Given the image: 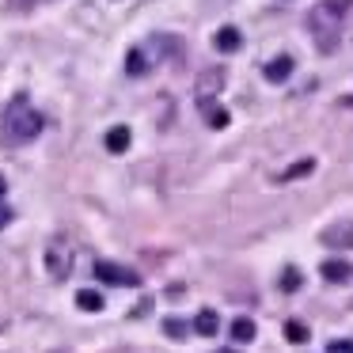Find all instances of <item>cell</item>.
<instances>
[{
    "label": "cell",
    "instance_id": "7402d4cb",
    "mask_svg": "<svg viewBox=\"0 0 353 353\" xmlns=\"http://www.w3.org/2000/svg\"><path fill=\"white\" fill-rule=\"evenodd\" d=\"M4 194H8V183H4V175H0V201H4Z\"/></svg>",
    "mask_w": 353,
    "mask_h": 353
},
{
    "label": "cell",
    "instance_id": "9c48e42d",
    "mask_svg": "<svg viewBox=\"0 0 353 353\" xmlns=\"http://www.w3.org/2000/svg\"><path fill=\"white\" fill-rule=\"evenodd\" d=\"M213 46L221 50V54H236L239 46H243V34H239V27H221L213 39Z\"/></svg>",
    "mask_w": 353,
    "mask_h": 353
},
{
    "label": "cell",
    "instance_id": "3957f363",
    "mask_svg": "<svg viewBox=\"0 0 353 353\" xmlns=\"http://www.w3.org/2000/svg\"><path fill=\"white\" fill-rule=\"evenodd\" d=\"M72 262H77L72 239L69 236H54V239H50V243H46V274H50V281H69Z\"/></svg>",
    "mask_w": 353,
    "mask_h": 353
},
{
    "label": "cell",
    "instance_id": "cb8c5ba5",
    "mask_svg": "<svg viewBox=\"0 0 353 353\" xmlns=\"http://www.w3.org/2000/svg\"><path fill=\"white\" fill-rule=\"evenodd\" d=\"M216 353H236V350H216Z\"/></svg>",
    "mask_w": 353,
    "mask_h": 353
},
{
    "label": "cell",
    "instance_id": "ffe728a7",
    "mask_svg": "<svg viewBox=\"0 0 353 353\" xmlns=\"http://www.w3.org/2000/svg\"><path fill=\"white\" fill-rule=\"evenodd\" d=\"M34 4H39V0H8V8H12V12H31Z\"/></svg>",
    "mask_w": 353,
    "mask_h": 353
},
{
    "label": "cell",
    "instance_id": "8992f818",
    "mask_svg": "<svg viewBox=\"0 0 353 353\" xmlns=\"http://www.w3.org/2000/svg\"><path fill=\"white\" fill-rule=\"evenodd\" d=\"M194 88H198V103H201V99H213V95L224 88V69H221V65H216V69H205Z\"/></svg>",
    "mask_w": 353,
    "mask_h": 353
},
{
    "label": "cell",
    "instance_id": "7c38bea8",
    "mask_svg": "<svg viewBox=\"0 0 353 353\" xmlns=\"http://www.w3.org/2000/svg\"><path fill=\"white\" fill-rule=\"evenodd\" d=\"M130 141H133V133L125 130V125H114V130L107 133V148L114 156H122V152H130Z\"/></svg>",
    "mask_w": 353,
    "mask_h": 353
},
{
    "label": "cell",
    "instance_id": "ac0fdd59",
    "mask_svg": "<svg viewBox=\"0 0 353 353\" xmlns=\"http://www.w3.org/2000/svg\"><path fill=\"white\" fill-rule=\"evenodd\" d=\"M300 281H304V277H300V270H285V274H281V292H296L300 289Z\"/></svg>",
    "mask_w": 353,
    "mask_h": 353
},
{
    "label": "cell",
    "instance_id": "52a82bcc",
    "mask_svg": "<svg viewBox=\"0 0 353 353\" xmlns=\"http://www.w3.org/2000/svg\"><path fill=\"white\" fill-rule=\"evenodd\" d=\"M319 277H323V281H330V285H342V281H350V277H353V266L345 259H327L319 266Z\"/></svg>",
    "mask_w": 353,
    "mask_h": 353
},
{
    "label": "cell",
    "instance_id": "44dd1931",
    "mask_svg": "<svg viewBox=\"0 0 353 353\" xmlns=\"http://www.w3.org/2000/svg\"><path fill=\"white\" fill-rule=\"evenodd\" d=\"M327 353H353V342H330Z\"/></svg>",
    "mask_w": 353,
    "mask_h": 353
},
{
    "label": "cell",
    "instance_id": "6da1fadb",
    "mask_svg": "<svg viewBox=\"0 0 353 353\" xmlns=\"http://www.w3.org/2000/svg\"><path fill=\"white\" fill-rule=\"evenodd\" d=\"M345 12H350V0H323V4H315L312 12H307V27L315 31V39H319V50H334L338 42V31H342L345 23Z\"/></svg>",
    "mask_w": 353,
    "mask_h": 353
},
{
    "label": "cell",
    "instance_id": "4fadbf2b",
    "mask_svg": "<svg viewBox=\"0 0 353 353\" xmlns=\"http://www.w3.org/2000/svg\"><path fill=\"white\" fill-rule=\"evenodd\" d=\"M194 330H198L201 338H213L216 330H221V319H216V312H213V307H205V312H201L198 319H194Z\"/></svg>",
    "mask_w": 353,
    "mask_h": 353
},
{
    "label": "cell",
    "instance_id": "9a60e30c",
    "mask_svg": "<svg viewBox=\"0 0 353 353\" xmlns=\"http://www.w3.org/2000/svg\"><path fill=\"white\" fill-rule=\"evenodd\" d=\"M77 304L84 307V312H103V296L95 289H80L77 292Z\"/></svg>",
    "mask_w": 353,
    "mask_h": 353
},
{
    "label": "cell",
    "instance_id": "e0dca14e",
    "mask_svg": "<svg viewBox=\"0 0 353 353\" xmlns=\"http://www.w3.org/2000/svg\"><path fill=\"white\" fill-rule=\"evenodd\" d=\"M285 338H289V342H307V323H300V319H289L285 323Z\"/></svg>",
    "mask_w": 353,
    "mask_h": 353
},
{
    "label": "cell",
    "instance_id": "7a4b0ae2",
    "mask_svg": "<svg viewBox=\"0 0 353 353\" xmlns=\"http://www.w3.org/2000/svg\"><path fill=\"white\" fill-rule=\"evenodd\" d=\"M42 125H46V118H42L27 99H16L4 110V141H8V145H31L42 133Z\"/></svg>",
    "mask_w": 353,
    "mask_h": 353
},
{
    "label": "cell",
    "instance_id": "8fae6325",
    "mask_svg": "<svg viewBox=\"0 0 353 353\" xmlns=\"http://www.w3.org/2000/svg\"><path fill=\"white\" fill-rule=\"evenodd\" d=\"M148 69H152V50H130V57H125V72H130V77H145Z\"/></svg>",
    "mask_w": 353,
    "mask_h": 353
},
{
    "label": "cell",
    "instance_id": "5bb4252c",
    "mask_svg": "<svg viewBox=\"0 0 353 353\" xmlns=\"http://www.w3.org/2000/svg\"><path fill=\"white\" fill-rule=\"evenodd\" d=\"M198 107L205 110V118H209V125H213V130H224V125H228V114H224L221 107H213V99H201Z\"/></svg>",
    "mask_w": 353,
    "mask_h": 353
},
{
    "label": "cell",
    "instance_id": "5b68a950",
    "mask_svg": "<svg viewBox=\"0 0 353 353\" xmlns=\"http://www.w3.org/2000/svg\"><path fill=\"white\" fill-rule=\"evenodd\" d=\"M323 247H330V251H353V224L338 221L330 228H323Z\"/></svg>",
    "mask_w": 353,
    "mask_h": 353
},
{
    "label": "cell",
    "instance_id": "d6986e66",
    "mask_svg": "<svg viewBox=\"0 0 353 353\" xmlns=\"http://www.w3.org/2000/svg\"><path fill=\"white\" fill-rule=\"evenodd\" d=\"M163 334L183 338V334H186V323H183V319H163Z\"/></svg>",
    "mask_w": 353,
    "mask_h": 353
},
{
    "label": "cell",
    "instance_id": "30bf717a",
    "mask_svg": "<svg viewBox=\"0 0 353 353\" xmlns=\"http://www.w3.org/2000/svg\"><path fill=\"white\" fill-rule=\"evenodd\" d=\"M254 334H259V327H254L251 319H243V315H239V319H232V327H228V338L236 345H247V342H254Z\"/></svg>",
    "mask_w": 353,
    "mask_h": 353
},
{
    "label": "cell",
    "instance_id": "2e32d148",
    "mask_svg": "<svg viewBox=\"0 0 353 353\" xmlns=\"http://www.w3.org/2000/svg\"><path fill=\"white\" fill-rule=\"evenodd\" d=\"M312 171H315V160H300L296 168L281 171V175H277V179H281V183H292V179H304V175H312Z\"/></svg>",
    "mask_w": 353,
    "mask_h": 353
},
{
    "label": "cell",
    "instance_id": "277c9868",
    "mask_svg": "<svg viewBox=\"0 0 353 353\" xmlns=\"http://www.w3.org/2000/svg\"><path fill=\"white\" fill-rule=\"evenodd\" d=\"M95 277L103 285H122V289H137L141 285V277L133 270H122L118 262H95Z\"/></svg>",
    "mask_w": 353,
    "mask_h": 353
},
{
    "label": "cell",
    "instance_id": "ba28073f",
    "mask_svg": "<svg viewBox=\"0 0 353 353\" xmlns=\"http://www.w3.org/2000/svg\"><path fill=\"white\" fill-rule=\"evenodd\" d=\"M292 69H296V61H292L289 54H277L274 61H270L266 69H262V72H266V80H270V84H285V80L292 77Z\"/></svg>",
    "mask_w": 353,
    "mask_h": 353
},
{
    "label": "cell",
    "instance_id": "603a6c76",
    "mask_svg": "<svg viewBox=\"0 0 353 353\" xmlns=\"http://www.w3.org/2000/svg\"><path fill=\"white\" fill-rule=\"evenodd\" d=\"M4 221H8V209H0V228H4Z\"/></svg>",
    "mask_w": 353,
    "mask_h": 353
}]
</instances>
